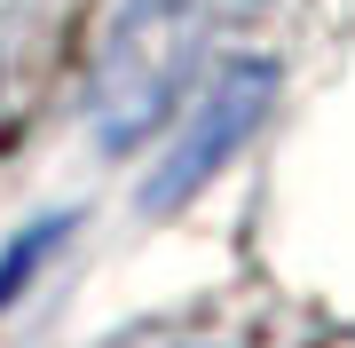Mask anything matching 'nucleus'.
<instances>
[{
  "mask_svg": "<svg viewBox=\"0 0 355 348\" xmlns=\"http://www.w3.org/2000/svg\"><path fill=\"white\" fill-rule=\"evenodd\" d=\"M190 56H198V0H135L95 64V88H87L95 151H111V158L142 151L158 135V119L182 103Z\"/></svg>",
  "mask_w": 355,
  "mask_h": 348,
  "instance_id": "f257e3e1",
  "label": "nucleus"
},
{
  "mask_svg": "<svg viewBox=\"0 0 355 348\" xmlns=\"http://www.w3.org/2000/svg\"><path fill=\"white\" fill-rule=\"evenodd\" d=\"M268 103H277V64H268V56H229V64L205 79V95L190 103V127L174 135L166 167H150V182H142V214L190 206L205 182L253 142V127L268 119Z\"/></svg>",
  "mask_w": 355,
  "mask_h": 348,
  "instance_id": "f03ea898",
  "label": "nucleus"
},
{
  "mask_svg": "<svg viewBox=\"0 0 355 348\" xmlns=\"http://www.w3.org/2000/svg\"><path fill=\"white\" fill-rule=\"evenodd\" d=\"M64 238H71V214H40L32 230H16L8 245H0V309H16V301H24V285L48 270V254H55Z\"/></svg>",
  "mask_w": 355,
  "mask_h": 348,
  "instance_id": "7ed1b4c3",
  "label": "nucleus"
}]
</instances>
